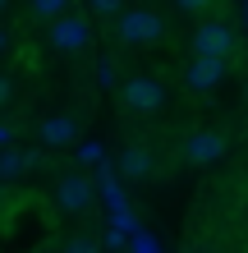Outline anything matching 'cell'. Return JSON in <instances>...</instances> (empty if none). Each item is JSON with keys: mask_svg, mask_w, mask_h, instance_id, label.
<instances>
[{"mask_svg": "<svg viewBox=\"0 0 248 253\" xmlns=\"http://www.w3.org/2000/svg\"><path fill=\"white\" fill-rule=\"evenodd\" d=\"M97 46V28L87 14H60V19L51 23V51H60V55H87Z\"/></svg>", "mask_w": 248, "mask_h": 253, "instance_id": "cell-1", "label": "cell"}, {"mask_svg": "<svg viewBox=\"0 0 248 253\" xmlns=\"http://www.w3.org/2000/svg\"><path fill=\"white\" fill-rule=\"evenodd\" d=\"M115 33H120V42H124V46H152V42H161L166 23H161V14H156V9L134 5V9H124V14H120Z\"/></svg>", "mask_w": 248, "mask_h": 253, "instance_id": "cell-2", "label": "cell"}, {"mask_svg": "<svg viewBox=\"0 0 248 253\" xmlns=\"http://www.w3.org/2000/svg\"><path fill=\"white\" fill-rule=\"evenodd\" d=\"M235 28H230L225 19H202L193 28V55H202V60H230V51H235Z\"/></svg>", "mask_w": 248, "mask_h": 253, "instance_id": "cell-3", "label": "cell"}, {"mask_svg": "<svg viewBox=\"0 0 248 253\" xmlns=\"http://www.w3.org/2000/svg\"><path fill=\"white\" fill-rule=\"evenodd\" d=\"M120 97H124V106L134 115H152V111L166 106V83L156 79V74H134V79L120 87Z\"/></svg>", "mask_w": 248, "mask_h": 253, "instance_id": "cell-4", "label": "cell"}, {"mask_svg": "<svg viewBox=\"0 0 248 253\" xmlns=\"http://www.w3.org/2000/svg\"><path fill=\"white\" fill-rule=\"evenodd\" d=\"M92 198H97V189H92V180L78 175V170H69V175L55 180V207H60L65 216H83L87 207H92Z\"/></svg>", "mask_w": 248, "mask_h": 253, "instance_id": "cell-5", "label": "cell"}, {"mask_svg": "<svg viewBox=\"0 0 248 253\" xmlns=\"http://www.w3.org/2000/svg\"><path fill=\"white\" fill-rule=\"evenodd\" d=\"M230 74V60H202V55H193V60L184 65V87L188 92H212V87H221Z\"/></svg>", "mask_w": 248, "mask_h": 253, "instance_id": "cell-6", "label": "cell"}, {"mask_svg": "<svg viewBox=\"0 0 248 253\" xmlns=\"http://www.w3.org/2000/svg\"><path fill=\"white\" fill-rule=\"evenodd\" d=\"M179 157L188 161V166H212V161L225 157V138H221V133H212V129H198V133H188V138H184Z\"/></svg>", "mask_w": 248, "mask_h": 253, "instance_id": "cell-7", "label": "cell"}, {"mask_svg": "<svg viewBox=\"0 0 248 253\" xmlns=\"http://www.w3.org/2000/svg\"><path fill=\"white\" fill-rule=\"evenodd\" d=\"M37 138L46 143V147H65V143H74V138H78V115H69V111L46 115V120L37 125Z\"/></svg>", "mask_w": 248, "mask_h": 253, "instance_id": "cell-8", "label": "cell"}, {"mask_svg": "<svg viewBox=\"0 0 248 253\" xmlns=\"http://www.w3.org/2000/svg\"><path fill=\"white\" fill-rule=\"evenodd\" d=\"M115 161H120V175H124V180H147V175L156 170V157L147 152V147H124Z\"/></svg>", "mask_w": 248, "mask_h": 253, "instance_id": "cell-9", "label": "cell"}, {"mask_svg": "<svg viewBox=\"0 0 248 253\" xmlns=\"http://www.w3.org/2000/svg\"><path fill=\"white\" fill-rule=\"evenodd\" d=\"M28 166H33V157H23V152H0V184H5V180H19Z\"/></svg>", "mask_w": 248, "mask_h": 253, "instance_id": "cell-10", "label": "cell"}, {"mask_svg": "<svg viewBox=\"0 0 248 253\" xmlns=\"http://www.w3.org/2000/svg\"><path fill=\"white\" fill-rule=\"evenodd\" d=\"M28 14H33V19L55 23L60 14H69V0H28Z\"/></svg>", "mask_w": 248, "mask_h": 253, "instance_id": "cell-11", "label": "cell"}, {"mask_svg": "<svg viewBox=\"0 0 248 253\" xmlns=\"http://www.w3.org/2000/svg\"><path fill=\"white\" fill-rule=\"evenodd\" d=\"M87 9L101 14V19H120V14L129 9V0H87Z\"/></svg>", "mask_w": 248, "mask_h": 253, "instance_id": "cell-12", "label": "cell"}, {"mask_svg": "<svg viewBox=\"0 0 248 253\" xmlns=\"http://www.w3.org/2000/svg\"><path fill=\"white\" fill-rule=\"evenodd\" d=\"M65 253H101V249H97L92 235H69V240H65Z\"/></svg>", "mask_w": 248, "mask_h": 253, "instance_id": "cell-13", "label": "cell"}, {"mask_svg": "<svg viewBox=\"0 0 248 253\" xmlns=\"http://www.w3.org/2000/svg\"><path fill=\"white\" fill-rule=\"evenodd\" d=\"M14 97H19V83H14L9 74H0V111L14 106Z\"/></svg>", "mask_w": 248, "mask_h": 253, "instance_id": "cell-14", "label": "cell"}, {"mask_svg": "<svg viewBox=\"0 0 248 253\" xmlns=\"http://www.w3.org/2000/svg\"><path fill=\"white\" fill-rule=\"evenodd\" d=\"M170 5L179 9V14H207V9L216 5V0H170Z\"/></svg>", "mask_w": 248, "mask_h": 253, "instance_id": "cell-15", "label": "cell"}, {"mask_svg": "<svg viewBox=\"0 0 248 253\" xmlns=\"http://www.w3.org/2000/svg\"><path fill=\"white\" fill-rule=\"evenodd\" d=\"M9 46H14V37H9V28H0V55H9Z\"/></svg>", "mask_w": 248, "mask_h": 253, "instance_id": "cell-16", "label": "cell"}, {"mask_svg": "<svg viewBox=\"0 0 248 253\" xmlns=\"http://www.w3.org/2000/svg\"><path fill=\"white\" fill-rule=\"evenodd\" d=\"M5 5H9V0H0V14H5Z\"/></svg>", "mask_w": 248, "mask_h": 253, "instance_id": "cell-17", "label": "cell"}, {"mask_svg": "<svg viewBox=\"0 0 248 253\" xmlns=\"http://www.w3.org/2000/svg\"><path fill=\"white\" fill-rule=\"evenodd\" d=\"M28 253H46V249H28Z\"/></svg>", "mask_w": 248, "mask_h": 253, "instance_id": "cell-18", "label": "cell"}]
</instances>
